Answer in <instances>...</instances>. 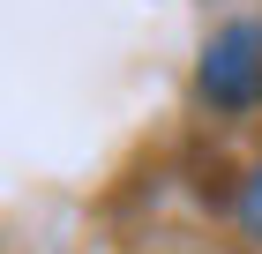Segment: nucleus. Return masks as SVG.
Segmentation results:
<instances>
[{"label":"nucleus","instance_id":"1","mask_svg":"<svg viewBox=\"0 0 262 254\" xmlns=\"http://www.w3.org/2000/svg\"><path fill=\"white\" fill-rule=\"evenodd\" d=\"M202 90L217 105H247L262 90V30L255 22H225L217 38L202 45Z\"/></svg>","mask_w":262,"mask_h":254},{"label":"nucleus","instance_id":"2","mask_svg":"<svg viewBox=\"0 0 262 254\" xmlns=\"http://www.w3.org/2000/svg\"><path fill=\"white\" fill-rule=\"evenodd\" d=\"M240 224H247V239H262V165L247 172V187H240Z\"/></svg>","mask_w":262,"mask_h":254}]
</instances>
